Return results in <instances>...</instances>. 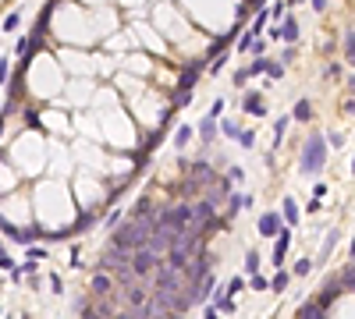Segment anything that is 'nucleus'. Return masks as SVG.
<instances>
[{
  "mask_svg": "<svg viewBox=\"0 0 355 319\" xmlns=\"http://www.w3.org/2000/svg\"><path fill=\"white\" fill-rule=\"evenodd\" d=\"M327 149H330L327 138L312 132V135L305 138V146H302V174H309V178L323 174V167H327Z\"/></svg>",
  "mask_w": 355,
  "mask_h": 319,
  "instance_id": "f257e3e1",
  "label": "nucleus"
},
{
  "mask_svg": "<svg viewBox=\"0 0 355 319\" xmlns=\"http://www.w3.org/2000/svg\"><path fill=\"white\" fill-rule=\"evenodd\" d=\"M156 262H160V256H156V252H149L146 245L132 248V270H135V276H139V280H149V276H153V270H156Z\"/></svg>",
  "mask_w": 355,
  "mask_h": 319,
  "instance_id": "f03ea898",
  "label": "nucleus"
},
{
  "mask_svg": "<svg viewBox=\"0 0 355 319\" xmlns=\"http://www.w3.org/2000/svg\"><path fill=\"white\" fill-rule=\"evenodd\" d=\"M273 238H277V245H273V266H284V256H288V245H291V227H284L281 224V230L277 234H273Z\"/></svg>",
  "mask_w": 355,
  "mask_h": 319,
  "instance_id": "7ed1b4c3",
  "label": "nucleus"
},
{
  "mask_svg": "<svg viewBox=\"0 0 355 319\" xmlns=\"http://www.w3.org/2000/svg\"><path fill=\"white\" fill-rule=\"evenodd\" d=\"M341 291H344V284H341V276H330V280L323 284V291H320V298H316V302L323 305V312H327V308L334 305V298H337Z\"/></svg>",
  "mask_w": 355,
  "mask_h": 319,
  "instance_id": "20e7f679",
  "label": "nucleus"
},
{
  "mask_svg": "<svg viewBox=\"0 0 355 319\" xmlns=\"http://www.w3.org/2000/svg\"><path fill=\"white\" fill-rule=\"evenodd\" d=\"M252 206V195H231L227 192V206H224V220H234L238 210H249Z\"/></svg>",
  "mask_w": 355,
  "mask_h": 319,
  "instance_id": "39448f33",
  "label": "nucleus"
},
{
  "mask_svg": "<svg viewBox=\"0 0 355 319\" xmlns=\"http://www.w3.org/2000/svg\"><path fill=\"white\" fill-rule=\"evenodd\" d=\"M277 230H281V213H263L259 216V234L263 238H273Z\"/></svg>",
  "mask_w": 355,
  "mask_h": 319,
  "instance_id": "423d86ee",
  "label": "nucleus"
},
{
  "mask_svg": "<svg viewBox=\"0 0 355 319\" xmlns=\"http://www.w3.org/2000/svg\"><path fill=\"white\" fill-rule=\"evenodd\" d=\"M213 138H217V117L210 114V117H203V121H199V142H203V146H213Z\"/></svg>",
  "mask_w": 355,
  "mask_h": 319,
  "instance_id": "0eeeda50",
  "label": "nucleus"
},
{
  "mask_svg": "<svg viewBox=\"0 0 355 319\" xmlns=\"http://www.w3.org/2000/svg\"><path fill=\"white\" fill-rule=\"evenodd\" d=\"M234 32H242V25H234L231 32H224V36H217V39H213V43H210V50H206V57H217V54H220L224 46H231V43H234Z\"/></svg>",
  "mask_w": 355,
  "mask_h": 319,
  "instance_id": "6e6552de",
  "label": "nucleus"
},
{
  "mask_svg": "<svg viewBox=\"0 0 355 319\" xmlns=\"http://www.w3.org/2000/svg\"><path fill=\"white\" fill-rule=\"evenodd\" d=\"M242 106H245V114H252V117H266V103H263L259 92H249V96L242 100Z\"/></svg>",
  "mask_w": 355,
  "mask_h": 319,
  "instance_id": "1a4fd4ad",
  "label": "nucleus"
},
{
  "mask_svg": "<svg viewBox=\"0 0 355 319\" xmlns=\"http://www.w3.org/2000/svg\"><path fill=\"white\" fill-rule=\"evenodd\" d=\"M93 294H96V298H107V294H114V280H110V276H107L103 270L93 276Z\"/></svg>",
  "mask_w": 355,
  "mask_h": 319,
  "instance_id": "9d476101",
  "label": "nucleus"
},
{
  "mask_svg": "<svg viewBox=\"0 0 355 319\" xmlns=\"http://www.w3.org/2000/svg\"><path fill=\"white\" fill-rule=\"evenodd\" d=\"M277 39H284V43H295V39H298V22H295L291 14L277 25Z\"/></svg>",
  "mask_w": 355,
  "mask_h": 319,
  "instance_id": "9b49d317",
  "label": "nucleus"
},
{
  "mask_svg": "<svg viewBox=\"0 0 355 319\" xmlns=\"http://www.w3.org/2000/svg\"><path fill=\"white\" fill-rule=\"evenodd\" d=\"M291 121H298V124H309V121H312V103H309V100H298V103H295Z\"/></svg>",
  "mask_w": 355,
  "mask_h": 319,
  "instance_id": "f8f14e48",
  "label": "nucleus"
},
{
  "mask_svg": "<svg viewBox=\"0 0 355 319\" xmlns=\"http://www.w3.org/2000/svg\"><path fill=\"white\" fill-rule=\"evenodd\" d=\"M153 213H156V206H153V198H146V195L132 206V220H146V216H153Z\"/></svg>",
  "mask_w": 355,
  "mask_h": 319,
  "instance_id": "ddd939ff",
  "label": "nucleus"
},
{
  "mask_svg": "<svg viewBox=\"0 0 355 319\" xmlns=\"http://www.w3.org/2000/svg\"><path fill=\"white\" fill-rule=\"evenodd\" d=\"M288 124H291V114H284V117H277V121H273V149L281 146V138H284Z\"/></svg>",
  "mask_w": 355,
  "mask_h": 319,
  "instance_id": "4468645a",
  "label": "nucleus"
},
{
  "mask_svg": "<svg viewBox=\"0 0 355 319\" xmlns=\"http://www.w3.org/2000/svg\"><path fill=\"white\" fill-rule=\"evenodd\" d=\"M288 284H291V273H288V270H281V273L273 276L266 288H270V291H277V294H284V291H288Z\"/></svg>",
  "mask_w": 355,
  "mask_h": 319,
  "instance_id": "2eb2a0df",
  "label": "nucleus"
},
{
  "mask_svg": "<svg viewBox=\"0 0 355 319\" xmlns=\"http://www.w3.org/2000/svg\"><path fill=\"white\" fill-rule=\"evenodd\" d=\"M298 316H302V319H320V316H323V305H320V302H305V305L298 308Z\"/></svg>",
  "mask_w": 355,
  "mask_h": 319,
  "instance_id": "dca6fc26",
  "label": "nucleus"
},
{
  "mask_svg": "<svg viewBox=\"0 0 355 319\" xmlns=\"http://www.w3.org/2000/svg\"><path fill=\"white\" fill-rule=\"evenodd\" d=\"M337 276H341V284H344V291H351V284H355V262L348 259V262L341 266V273H337Z\"/></svg>",
  "mask_w": 355,
  "mask_h": 319,
  "instance_id": "f3484780",
  "label": "nucleus"
},
{
  "mask_svg": "<svg viewBox=\"0 0 355 319\" xmlns=\"http://www.w3.org/2000/svg\"><path fill=\"white\" fill-rule=\"evenodd\" d=\"M337 238H341V230H327V238H323V248H320V259H327V256L334 252V245H337Z\"/></svg>",
  "mask_w": 355,
  "mask_h": 319,
  "instance_id": "a211bd4d",
  "label": "nucleus"
},
{
  "mask_svg": "<svg viewBox=\"0 0 355 319\" xmlns=\"http://www.w3.org/2000/svg\"><path fill=\"white\" fill-rule=\"evenodd\" d=\"M284 224H288V227L298 224V206H295V198H284Z\"/></svg>",
  "mask_w": 355,
  "mask_h": 319,
  "instance_id": "6ab92c4d",
  "label": "nucleus"
},
{
  "mask_svg": "<svg viewBox=\"0 0 355 319\" xmlns=\"http://www.w3.org/2000/svg\"><path fill=\"white\" fill-rule=\"evenodd\" d=\"M188 142H192V128H188V124H181V128L174 132V149H185Z\"/></svg>",
  "mask_w": 355,
  "mask_h": 319,
  "instance_id": "aec40b11",
  "label": "nucleus"
},
{
  "mask_svg": "<svg viewBox=\"0 0 355 319\" xmlns=\"http://www.w3.org/2000/svg\"><path fill=\"white\" fill-rule=\"evenodd\" d=\"M188 103H192V89H178V92H174V100H171V106H174V110H181V106H188Z\"/></svg>",
  "mask_w": 355,
  "mask_h": 319,
  "instance_id": "412c9836",
  "label": "nucleus"
},
{
  "mask_svg": "<svg viewBox=\"0 0 355 319\" xmlns=\"http://www.w3.org/2000/svg\"><path fill=\"white\" fill-rule=\"evenodd\" d=\"M355 57V28H344V60Z\"/></svg>",
  "mask_w": 355,
  "mask_h": 319,
  "instance_id": "4be33fe9",
  "label": "nucleus"
},
{
  "mask_svg": "<svg viewBox=\"0 0 355 319\" xmlns=\"http://www.w3.org/2000/svg\"><path fill=\"white\" fill-rule=\"evenodd\" d=\"M263 74H270V78H284V64H281V60H270Z\"/></svg>",
  "mask_w": 355,
  "mask_h": 319,
  "instance_id": "5701e85b",
  "label": "nucleus"
},
{
  "mask_svg": "<svg viewBox=\"0 0 355 319\" xmlns=\"http://www.w3.org/2000/svg\"><path fill=\"white\" fill-rule=\"evenodd\" d=\"M217 128H220V132H224V135H227V138H238V132H242V128H238V124H234V121H220V124H217Z\"/></svg>",
  "mask_w": 355,
  "mask_h": 319,
  "instance_id": "b1692460",
  "label": "nucleus"
},
{
  "mask_svg": "<svg viewBox=\"0 0 355 319\" xmlns=\"http://www.w3.org/2000/svg\"><path fill=\"white\" fill-rule=\"evenodd\" d=\"M242 288H245V276H234V280H231V284L224 288V294H231V298H234V294H238Z\"/></svg>",
  "mask_w": 355,
  "mask_h": 319,
  "instance_id": "393cba45",
  "label": "nucleus"
},
{
  "mask_svg": "<svg viewBox=\"0 0 355 319\" xmlns=\"http://www.w3.org/2000/svg\"><path fill=\"white\" fill-rule=\"evenodd\" d=\"M266 64H270V60H263V57H256V60H252V64L245 68V71H249V78H252V74H263V71H266Z\"/></svg>",
  "mask_w": 355,
  "mask_h": 319,
  "instance_id": "a878e982",
  "label": "nucleus"
},
{
  "mask_svg": "<svg viewBox=\"0 0 355 319\" xmlns=\"http://www.w3.org/2000/svg\"><path fill=\"white\" fill-rule=\"evenodd\" d=\"M309 270H312V259H298L291 273H295V276H309Z\"/></svg>",
  "mask_w": 355,
  "mask_h": 319,
  "instance_id": "bb28decb",
  "label": "nucleus"
},
{
  "mask_svg": "<svg viewBox=\"0 0 355 319\" xmlns=\"http://www.w3.org/2000/svg\"><path fill=\"white\" fill-rule=\"evenodd\" d=\"M8 78H11V60H8V57H0V89H4Z\"/></svg>",
  "mask_w": 355,
  "mask_h": 319,
  "instance_id": "cd10ccee",
  "label": "nucleus"
},
{
  "mask_svg": "<svg viewBox=\"0 0 355 319\" xmlns=\"http://www.w3.org/2000/svg\"><path fill=\"white\" fill-rule=\"evenodd\" d=\"M245 273H259V256H256V252L245 256Z\"/></svg>",
  "mask_w": 355,
  "mask_h": 319,
  "instance_id": "c85d7f7f",
  "label": "nucleus"
},
{
  "mask_svg": "<svg viewBox=\"0 0 355 319\" xmlns=\"http://www.w3.org/2000/svg\"><path fill=\"white\" fill-rule=\"evenodd\" d=\"M18 22H22V14H18V11H15V14H8V18H4V32H15V28H18Z\"/></svg>",
  "mask_w": 355,
  "mask_h": 319,
  "instance_id": "c756f323",
  "label": "nucleus"
},
{
  "mask_svg": "<svg viewBox=\"0 0 355 319\" xmlns=\"http://www.w3.org/2000/svg\"><path fill=\"white\" fill-rule=\"evenodd\" d=\"M252 39H256L252 32H242V36H238V50H242V54H249V43H252Z\"/></svg>",
  "mask_w": 355,
  "mask_h": 319,
  "instance_id": "7c9ffc66",
  "label": "nucleus"
},
{
  "mask_svg": "<svg viewBox=\"0 0 355 319\" xmlns=\"http://www.w3.org/2000/svg\"><path fill=\"white\" fill-rule=\"evenodd\" d=\"M249 276H252V280H249V288H252V291H266V280H263L259 273H249Z\"/></svg>",
  "mask_w": 355,
  "mask_h": 319,
  "instance_id": "2f4dec72",
  "label": "nucleus"
},
{
  "mask_svg": "<svg viewBox=\"0 0 355 319\" xmlns=\"http://www.w3.org/2000/svg\"><path fill=\"white\" fill-rule=\"evenodd\" d=\"M238 142H242V149H252L256 135H252V132H238Z\"/></svg>",
  "mask_w": 355,
  "mask_h": 319,
  "instance_id": "473e14b6",
  "label": "nucleus"
},
{
  "mask_svg": "<svg viewBox=\"0 0 355 319\" xmlns=\"http://www.w3.org/2000/svg\"><path fill=\"white\" fill-rule=\"evenodd\" d=\"M11 266H15V259L8 256V248H4V245H0V270H11Z\"/></svg>",
  "mask_w": 355,
  "mask_h": 319,
  "instance_id": "72a5a7b5",
  "label": "nucleus"
},
{
  "mask_svg": "<svg viewBox=\"0 0 355 319\" xmlns=\"http://www.w3.org/2000/svg\"><path fill=\"white\" fill-rule=\"evenodd\" d=\"M117 220H121V210H110V213H107V227L114 230V227H117Z\"/></svg>",
  "mask_w": 355,
  "mask_h": 319,
  "instance_id": "f704fd0d",
  "label": "nucleus"
},
{
  "mask_svg": "<svg viewBox=\"0 0 355 319\" xmlns=\"http://www.w3.org/2000/svg\"><path fill=\"white\" fill-rule=\"evenodd\" d=\"M50 291H54V294H64V284H61V276H57V273L50 276Z\"/></svg>",
  "mask_w": 355,
  "mask_h": 319,
  "instance_id": "c9c22d12",
  "label": "nucleus"
},
{
  "mask_svg": "<svg viewBox=\"0 0 355 319\" xmlns=\"http://www.w3.org/2000/svg\"><path fill=\"white\" fill-rule=\"evenodd\" d=\"M245 82H249V71L238 68V71H234V86H245Z\"/></svg>",
  "mask_w": 355,
  "mask_h": 319,
  "instance_id": "e433bc0d",
  "label": "nucleus"
},
{
  "mask_svg": "<svg viewBox=\"0 0 355 319\" xmlns=\"http://www.w3.org/2000/svg\"><path fill=\"white\" fill-rule=\"evenodd\" d=\"M22 273H39V259H25V266H22Z\"/></svg>",
  "mask_w": 355,
  "mask_h": 319,
  "instance_id": "4c0bfd02",
  "label": "nucleus"
},
{
  "mask_svg": "<svg viewBox=\"0 0 355 319\" xmlns=\"http://www.w3.org/2000/svg\"><path fill=\"white\" fill-rule=\"evenodd\" d=\"M25 124H32V128H39V114H36V110H25Z\"/></svg>",
  "mask_w": 355,
  "mask_h": 319,
  "instance_id": "58836bf2",
  "label": "nucleus"
},
{
  "mask_svg": "<svg viewBox=\"0 0 355 319\" xmlns=\"http://www.w3.org/2000/svg\"><path fill=\"white\" fill-rule=\"evenodd\" d=\"M327 142H330V146H334V149H341V146H344V138H341V135H337V132H330V135H327Z\"/></svg>",
  "mask_w": 355,
  "mask_h": 319,
  "instance_id": "ea45409f",
  "label": "nucleus"
},
{
  "mask_svg": "<svg viewBox=\"0 0 355 319\" xmlns=\"http://www.w3.org/2000/svg\"><path fill=\"white\" fill-rule=\"evenodd\" d=\"M266 14H270V18H281V14H284V0H281V4H273Z\"/></svg>",
  "mask_w": 355,
  "mask_h": 319,
  "instance_id": "a19ab883",
  "label": "nucleus"
},
{
  "mask_svg": "<svg viewBox=\"0 0 355 319\" xmlns=\"http://www.w3.org/2000/svg\"><path fill=\"white\" fill-rule=\"evenodd\" d=\"M210 114H213V117H220V114H224V100H213V106H210Z\"/></svg>",
  "mask_w": 355,
  "mask_h": 319,
  "instance_id": "79ce46f5",
  "label": "nucleus"
},
{
  "mask_svg": "<svg viewBox=\"0 0 355 319\" xmlns=\"http://www.w3.org/2000/svg\"><path fill=\"white\" fill-rule=\"evenodd\" d=\"M227 178H231V181H242V178H245V170H242V167H231V174H227Z\"/></svg>",
  "mask_w": 355,
  "mask_h": 319,
  "instance_id": "37998d69",
  "label": "nucleus"
},
{
  "mask_svg": "<svg viewBox=\"0 0 355 319\" xmlns=\"http://www.w3.org/2000/svg\"><path fill=\"white\" fill-rule=\"evenodd\" d=\"M29 259H47V248H29Z\"/></svg>",
  "mask_w": 355,
  "mask_h": 319,
  "instance_id": "c03bdc74",
  "label": "nucleus"
},
{
  "mask_svg": "<svg viewBox=\"0 0 355 319\" xmlns=\"http://www.w3.org/2000/svg\"><path fill=\"white\" fill-rule=\"evenodd\" d=\"M309 4H312V11H323V8H327V0H309Z\"/></svg>",
  "mask_w": 355,
  "mask_h": 319,
  "instance_id": "a18cd8bd",
  "label": "nucleus"
},
{
  "mask_svg": "<svg viewBox=\"0 0 355 319\" xmlns=\"http://www.w3.org/2000/svg\"><path fill=\"white\" fill-rule=\"evenodd\" d=\"M263 4H266V0H249V4H245V8H249V11H252V8H256V11H259V8H263Z\"/></svg>",
  "mask_w": 355,
  "mask_h": 319,
  "instance_id": "49530a36",
  "label": "nucleus"
}]
</instances>
